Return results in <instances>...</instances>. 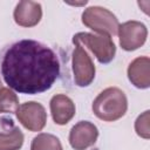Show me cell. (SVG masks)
Instances as JSON below:
<instances>
[{
  "mask_svg": "<svg viewBox=\"0 0 150 150\" xmlns=\"http://www.w3.org/2000/svg\"><path fill=\"white\" fill-rule=\"evenodd\" d=\"M60 74L57 55L46 45L25 39L13 43L1 62V75L20 94H40L52 88Z\"/></svg>",
  "mask_w": 150,
  "mask_h": 150,
  "instance_id": "obj_1",
  "label": "cell"
},
{
  "mask_svg": "<svg viewBox=\"0 0 150 150\" xmlns=\"http://www.w3.org/2000/svg\"><path fill=\"white\" fill-rule=\"evenodd\" d=\"M93 112L105 122H114L123 117L128 109V100L120 88L109 87L102 90L93 102Z\"/></svg>",
  "mask_w": 150,
  "mask_h": 150,
  "instance_id": "obj_2",
  "label": "cell"
},
{
  "mask_svg": "<svg viewBox=\"0 0 150 150\" xmlns=\"http://www.w3.org/2000/svg\"><path fill=\"white\" fill-rule=\"evenodd\" d=\"M82 23L100 35H116L120 26L118 19L109 9L101 6H91L83 11Z\"/></svg>",
  "mask_w": 150,
  "mask_h": 150,
  "instance_id": "obj_3",
  "label": "cell"
},
{
  "mask_svg": "<svg viewBox=\"0 0 150 150\" xmlns=\"http://www.w3.org/2000/svg\"><path fill=\"white\" fill-rule=\"evenodd\" d=\"M71 41L84 45L91 50L100 63L107 64L111 62L116 54V46L109 35H95L93 33L80 32L73 36Z\"/></svg>",
  "mask_w": 150,
  "mask_h": 150,
  "instance_id": "obj_4",
  "label": "cell"
},
{
  "mask_svg": "<svg viewBox=\"0 0 150 150\" xmlns=\"http://www.w3.org/2000/svg\"><path fill=\"white\" fill-rule=\"evenodd\" d=\"M75 48L73 50V74L75 84L79 87H88L95 79L96 68L83 46L73 41Z\"/></svg>",
  "mask_w": 150,
  "mask_h": 150,
  "instance_id": "obj_5",
  "label": "cell"
},
{
  "mask_svg": "<svg viewBox=\"0 0 150 150\" xmlns=\"http://www.w3.org/2000/svg\"><path fill=\"white\" fill-rule=\"evenodd\" d=\"M117 34L122 49L131 52L138 49L145 43L148 38V29L146 26L141 21L130 20L118 26Z\"/></svg>",
  "mask_w": 150,
  "mask_h": 150,
  "instance_id": "obj_6",
  "label": "cell"
},
{
  "mask_svg": "<svg viewBox=\"0 0 150 150\" xmlns=\"http://www.w3.org/2000/svg\"><path fill=\"white\" fill-rule=\"evenodd\" d=\"M15 115L19 122L29 131H41L47 122L45 107L35 101L26 102L19 105Z\"/></svg>",
  "mask_w": 150,
  "mask_h": 150,
  "instance_id": "obj_7",
  "label": "cell"
},
{
  "mask_svg": "<svg viewBox=\"0 0 150 150\" xmlns=\"http://www.w3.org/2000/svg\"><path fill=\"white\" fill-rule=\"evenodd\" d=\"M98 137L97 127L89 121L77 122L69 132V144L75 150H87L94 145Z\"/></svg>",
  "mask_w": 150,
  "mask_h": 150,
  "instance_id": "obj_8",
  "label": "cell"
},
{
  "mask_svg": "<svg viewBox=\"0 0 150 150\" xmlns=\"http://www.w3.org/2000/svg\"><path fill=\"white\" fill-rule=\"evenodd\" d=\"M14 21L21 27H34L36 26L42 18V7L41 4L29 0L20 1L13 13Z\"/></svg>",
  "mask_w": 150,
  "mask_h": 150,
  "instance_id": "obj_9",
  "label": "cell"
},
{
  "mask_svg": "<svg viewBox=\"0 0 150 150\" xmlns=\"http://www.w3.org/2000/svg\"><path fill=\"white\" fill-rule=\"evenodd\" d=\"M53 121L59 125L67 124L75 115V103L70 97L63 94L54 95L49 103Z\"/></svg>",
  "mask_w": 150,
  "mask_h": 150,
  "instance_id": "obj_10",
  "label": "cell"
},
{
  "mask_svg": "<svg viewBox=\"0 0 150 150\" xmlns=\"http://www.w3.org/2000/svg\"><path fill=\"white\" fill-rule=\"evenodd\" d=\"M128 79L136 88L146 89L150 87V59L139 56L131 61L127 70Z\"/></svg>",
  "mask_w": 150,
  "mask_h": 150,
  "instance_id": "obj_11",
  "label": "cell"
},
{
  "mask_svg": "<svg viewBox=\"0 0 150 150\" xmlns=\"http://www.w3.org/2000/svg\"><path fill=\"white\" fill-rule=\"evenodd\" d=\"M23 139V134L18 127H13L7 132L0 131V150H19Z\"/></svg>",
  "mask_w": 150,
  "mask_h": 150,
  "instance_id": "obj_12",
  "label": "cell"
},
{
  "mask_svg": "<svg viewBox=\"0 0 150 150\" xmlns=\"http://www.w3.org/2000/svg\"><path fill=\"white\" fill-rule=\"evenodd\" d=\"M30 150H63V148L56 136L47 132H41L33 138Z\"/></svg>",
  "mask_w": 150,
  "mask_h": 150,
  "instance_id": "obj_13",
  "label": "cell"
},
{
  "mask_svg": "<svg viewBox=\"0 0 150 150\" xmlns=\"http://www.w3.org/2000/svg\"><path fill=\"white\" fill-rule=\"evenodd\" d=\"M19 108V97L16 94L9 89L2 87L0 89V114H12L16 112Z\"/></svg>",
  "mask_w": 150,
  "mask_h": 150,
  "instance_id": "obj_14",
  "label": "cell"
},
{
  "mask_svg": "<svg viewBox=\"0 0 150 150\" xmlns=\"http://www.w3.org/2000/svg\"><path fill=\"white\" fill-rule=\"evenodd\" d=\"M135 131L139 137L144 139L150 138V111L149 110H145L143 114H141L136 118Z\"/></svg>",
  "mask_w": 150,
  "mask_h": 150,
  "instance_id": "obj_15",
  "label": "cell"
},
{
  "mask_svg": "<svg viewBox=\"0 0 150 150\" xmlns=\"http://www.w3.org/2000/svg\"><path fill=\"white\" fill-rule=\"evenodd\" d=\"M2 88V83H1V80H0V89Z\"/></svg>",
  "mask_w": 150,
  "mask_h": 150,
  "instance_id": "obj_16",
  "label": "cell"
}]
</instances>
